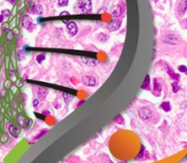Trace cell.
<instances>
[{"label":"cell","instance_id":"cell-32","mask_svg":"<svg viewBox=\"0 0 187 163\" xmlns=\"http://www.w3.org/2000/svg\"><path fill=\"white\" fill-rule=\"evenodd\" d=\"M7 1H8V2H10L11 4H14V3H15V0H7Z\"/></svg>","mask_w":187,"mask_h":163},{"label":"cell","instance_id":"cell-6","mask_svg":"<svg viewBox=\"0 0 187 163\" xmlns=\"http://www.w3.org/2000/svg\"><path fill=\"white\" fill-rule=\"evenodd\" d=\"M67 27H68V29L71 36H75L78 33V27H77V24L74 21H69L67 24Z\"/></svg>","mask_w":187,"mask_h":163},{"label":"cell","instance_id":"cell-17","mask_svg":"<svg viewBox=\"0 0 187 163\" xmlns=\"http://www.w3.org/2000/svg\"><path fill=\"white\" fill-rule=\"evenodd\" d=\"M149 85H150V76H146V78L143 81V84L141 85V89H148Z\"/></svg>","mask_w":187,"mask_h":163},{"label":"cell","instance_id":"cell-33","mask_svg":"<svg viewBox=\"0 0 187 163\" xmlns=\"http://www.w3.org/2000/svg\"><path fill=\"white\" fill-rule=\"evenodd\" d=\"M153 1H154V2H157V1H158V0H153Z\"/></svg>","mask_w":187,"mask_h":163},{"label":"cell","instance_id":"cell-19","mask_svg":"<svg viewBox=\"0 0 187 163\" xmlns=\"http://www.w3.org/2000/svg\"><path fill=\"white\" fill-rule=\"evenodd\" d=\"M98 38H99V40H100L101 42H105V41L107 40V38H108V37H107L106 34L102 33V34H100V35L98 36Z\"/></svg>","mask_w":187,"mask_h":163},{"label":"cell","instance_id":"cell-13","mask_svg":"<svg viewBox=\"0 0 187 163\" xmlns=\"http://www.w3.org/2000/svg\"><path fill=\"white\" fill-rule=\"evenodd\" d=\"M123 12V6H122V5H117V7H115L114 10H113V12L112 13V17L116 18V17L120 16Z\"/></svg>","mask_w":187,"mask_h":163},{"label":"cell","instance_id":"cell-18","mask_svg":"<svg viewBox=\"0 0 187 163\" xmlns=\"http://www.w3.org/2000/svg\"><path fill=\"white\" fill-rule=\"evenodd\" d=\"M63 97H64V100L66 103H68L72 99H73V96L69 95V94H67V93H64L63 94Z\"/></svg>","mask_w":187,"mask_h":163},{"label":"cell","instance_id":"cell-5","mask_svg":"<svg viewBox=\"0 0 187 163\" xmlns=\"http://www.w3.org/2000/svg\"><path fill=\"white\" fill-rule=\"evenodd\" d=\"M82 82L86 86H89V87H93V86L96 85V79H95V78H93L91 76H85V77H83Z\"/></svg>","mask_w":187,"mask_h":163},{"label":"cell","instance_id":"cell-11","mask_svg":"<svg viewBox=\"0 0 187 163\" xmlns=\"http://www.w3.org/2000/svg\"><path fill=\"white\" fill-rule=\"evenodd\" d=\"M49 93V89L47 88H44V87H39L38 89V96L39 97L40 100H45L47 95Z\"/></svg>","mask_w":187,"mask_h":163},{"label":"cell","instance_id":"cell-20","mask_svg":"<svg viewBox=\"0 0 187 163\" xmlns=\"http://www.w3.org/2000/svg\"><path fill=\"white\" fill-rule=\"evenodd\" d=\"M172 87H173V91L174 92V93H176V92H178V90L180 89V86H179V84H178V82H174L173 83V85H172Z\"/></svg>","mask_w":187,"mask_h":163},{"label":"cell","instance_id":"cell-12","mask_svg":"<svg viewBox=\"0 0 187 163\" xmlns=\"http://www.w3.org/2000/svg\"><path fill=\"white\" fill-rule=\"evenodd\" d=\"M8 131L13 137L16 138L20 133V128L16 127V126H14V125H10L9 128H8Z\"/></svg>","mask_w":187,"mask_h":163},{"label":"cell","instance_id":"cell-23","mask_svg":"<svg viewBox=\"0 0 187 163\" xmlns=\"http://www.w3.org/2000/svg\"><path fill=\"white\" fill-rule=\"evenodd\" d=\"M1 15L4 16V17H9V16H10V11L9 10H3L2 11V13H1Z\"/></svg>","mask_w":187,"mask_h":163},{"label":"cell","instance_id":"cell-3","mask_svg":"<svg viewBox=\"0 0 187 163\" xmlns=\"http://www.w3.org/2000/svg\"><path fill=\"white\" fill-rule=\"evenodd\" d=\"M139 116L142 120H148V119H150L152 118V112L151 111L150 109H148L146 107H143V108L140 109V110H139Z\"/></svg>","mask_w":187,"mask_h":163},{"label":"cell","instance_id":"cell-26","mask_svg":"<svg viewBox=\"0 0 187 163\" xmlns=\"http://www.w3.org/2000/svg\"><path fill=\"white\" fill-rule=\"evenodd\" d=\"M6 38H7V40H8V41H9V40H11V38H12V34H11V32H10V31H8V32H7Z\"/></svg>","mask_w":187,"mask_h":163},{"label":"cell","instance_id":"cell-25","mask_svg":"<svg viewBox=\"0 0 187 163\" xmlns=\"http://www.w3.org/2000/svg\"><path fill=\"white\" fill-rule=\"evenodd\" d=\"M178 69H179V71H181V72L187 73V67H185V66H183V65H181V66H179V67H178Z\"/></svg>","mask_w":187,"mask_h":163},{"label":"cell","instance_id":"cell-24","mask_svg":"<svg viewBox=\"0 0 187 163\" xmlns=\"http://www.w3.org/2000/svg\"><path fill=\"white\" fill-rule=\"evenodd\" d=\"M8 140V136H7V134H3L2 136H1V142L2 143H5V142H6Z\"/></svg>","mask_w":187,"mask_h":163},{"label":"cell","instance_id":"cell-34","mask_svg":"<svg viewBox=\"0 0 187 163\" xmlns=\"http://www.w3.org/2000/svg\"><path fill=\"white\" fill-rule=\"evenodd\" d=\"M186 161H187V157H186Z\"/></svg>","mask_w":187,"mask_h":163},{"label":"cell","instance_id":"cell-15","mask_svg":"<svg viewBox=\"0 0 187 163\" xmlns=\"http://www.w3.org/2000/svg\"><path fill=\"white\" fill-rule=\"evenodd\" d=\"M167 72H168V75H170V77H171L172 78H174V79H175V80H178V79H179V75L175 74L169 67H167Z\"/></svg>","mask_w":187,"mask_h":163},{"label":"cell","instance_id":"cell-8","mask_svg":"<svg viewBox=\"0 0 187 163\" xmlns=\"http://www.w3.org/2000/svg\"><path fill=\"white\" fill-rule=\"evenodd\" d=\"M161 92H162V86L158 82V80L154 78L153 79V94L156 97H159L161 95Z\"/></svg>","mask_w":187,"mask_h":163},{"label":"cell","instance_id":"cell-27","mask_svg":"<svg viewBox=\"0 0 187 163\" xmlns=\"http://www.w3.org/2000/svg\"><path fill=\"white\" fill-rule=\"evenodd\" d=\"M10 86H11L10 81H6V83H5V88H10Z\"/></svg>","mask_w":187,"mask_h":163},{"label":"cell","instance_id":"cell-2","mask_svg":"<svg viewBox=\"0 0 187 163\" xmlns=\"http://www.w3.org/2000/svg\"><path fill=\"white\" fill-rule=\"evenodd\" d=\"M163 41L168 45H178L179 44V38L173 34H168L163 38Z\"/></svg>","mask_w":187,"mask_h":163},{"label":"cell","instance_id":"cell-1","mask_svg":"<svg viewBox=\"0 0 187 163\" xmlns=\"http://www.w3.org/2000/svg\"><path fill=\"white\" fill-rule=\"evenodd\" d=\"M78 8L83 14L90 13L92 8V4L90 0H79L78 1Z\"/></svg>","mask_w":187,"mask_h":163},{"label":"cell","instance_id":"cell-10","mask_svg":"<svg viewBox=\"0 0 187 163\" xmlns=\"http://www.w3.org/2000/svg\"><path fill=\"white\" fill-rule=\"evenodd\" d=\"M187 10V0H181L178 5V13L184 15Z\"/></svg>","mask_w":187,"mask_h":163},{"label":"cell","instance_id":"cell-16","mask_svg":"<svg viewBox=\"0 0 187 163\" xmlns=\"http://www.w3.org/2000/svg\"><path fill=\"white\" fill-rule=\"evenodd\" d=\"M161 108L163 109L164 111H166V112H168V111H170L171 110V105H170V103L169 102H163L162 103V105H161Z\"/></svg>","mask_w":187,"mask_h":163},{"label":"cell","instance_id":"cell-29","mask_svg":"<svg viewBox=\"0 0 187 163\" xmlns=\"http://www.w3.org/2000/svg\"><path fill=\"white\" fill-rule=\"evenodd\" d=\"M38 105V100H34V104H33V106H34V107H37Z\"/></svg>","mask_w":187,"mask_h":163},{"label":"cell","instance_id":"cell-21","mask_svg":"<svg viewBox=\"0 0 187 163\" xmlns=\"http://www.w3.org/2000/svg\"><path fill=\"white\" fill-rule=\"evenodd\" d=\"M44 59H45V55L44 54L38 55V56H37V57H36V60H37L38 63H41Z\"/></svg>","mask_w":187,"mask_h":163},{"label":"cell","instance_id":"cell-9","mask_svg":"<svg viewBox=\"0 0 187 163\" xmlns=\"http://www.w3.org/2000/svg\"><path fill=\"white\" fill-rule=\"evenodd\" d=\"M28 11L30 13H33V14H37V15H41L43 13V7L42 5H34L33 6H31Z\"/></svg>","mask_w":187,"mask_h":163},{"label":"cell","instance_id":"cell-14","mask_svg":"<svg viewBox=\"0 0 187 163\" xmlns=\"http://www.w3.org/2000/svg\"><path fill=\"white\" fill-rule=\"evenodd\" d=\"M82 59H83L82 62H84L85 64H87V65H89V66H90V67H93V66H95V65L97 64L96 60L91 59V58H82Z\"/></svg>","mask_w":187,"mask_h":163},{"label":"cell","instance_id":"cell-28","mask_svg":"<svg viewBox=\"0 0 187 163\" xmlns=\"http://www.w3.org/2000/svg\"><path fill=\"white\" fill-rule=\"evenodd\" d=\"M46 131H47V130H44V131H41V132H40V134H39V135H38V137H36V139H38V138H40V137H41V136H42L43 134H45V132H46Z\"/></svg>","mask_w":187,"mask_h":163},{"label":"cell","instance_id":"cell-4","mask_svg":"<svg viewBox=\"0 0 187 163\" xmlns=\"http://www.w3.org/2000/svg\"><path fill=\"white\" fill-rule=\"evenodd\" d=\"M121 23L122 21L118 18H114L113 20H112V22L108 25V29L110 31H116L117 29L120 28L121 27Z\"/></svg>","mask_w":187,"mask_h":163},{"label":"cell","instance_id":"cell-30","mask_svg":"<svg viewBox=\"0 0 187 163\" xmlns=\"http://www.w3.org/2000/svg\"><path fill=\"white\" fill-rule=\"evenodd\" d=\"M184 24L185 25V27L187 28V18H186V19H185V20H184Z\"/></svg>","mask_w":187,"mask_h":163},{"label":"cell","instance_id":"cell-31","mask_svg":"<svg viewBox=\"0 0 187 163\" xmlns=\"http://www.w3.org/2000/svg\"><path fill=\"white\" fill-rule=\"evenodd\" d=\"M61 15V16H64V15H68V12H62Z\"/></svg>","mask_w":187,"mask_h":163},{"label":"cell","instance_id":"cell-22","mask_svg":"<svg viewBox=\"0 0 187 163\" xmlns=\"http://www.w3.org/2000/svg\"><path fill=\"white\" fill-rule=\"evenodd\" d=\"M58 3L60 6H66L68 4V0H59Z\"/></svg>","mask_w":187,"mask_h":163},{"label":"cell","instance_id":"cell-7","mask_svg":"<svg viewBox=\"0 0 187 163\" xmlns=\"http://www.w3.org/2000/svg\"><path fill=\"white\" fill-rule=\"evenodd\" d=\"M22 25L23 27L28 29V30H30L31 29V27H32V19L29 16H24L23 19H22Z\"/></svg>","mask_w":187,"mask_h":163}]
</instances>
